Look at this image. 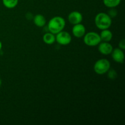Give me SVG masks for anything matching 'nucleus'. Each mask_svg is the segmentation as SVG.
<instances>
[{
	"instance_id": "obj_1",
	"label": "nucleus",
	"mask_w": 125,
	"mask_h": 125,
	"mask_svg": "<svg viewBox=\"0 0 125 125\" xmlns=\"http://www.w3.org/2000/svg\"><path fill=\"white\" fill-rule=\"evenodd\" d=\"M65 26V20L60 16L54 17L50 20L48 23V30L53 34H57L63 30Z\"/></svg>"
},
{
	"instance_id": "obj_2",
	"label": "nucleus",
	"mask_w": 125,
	"mask_h": 125,
	"mask_svg": "<svg viewBox=\"0 0 125 125\" xmlns=\"http://www.w3.org/2000/svg\"><path fill=\"white\" fill-rule=\"evenodd\" d=\"M95 23L99 29H109L112 25V18L107 13L101 12L95 17Z\"/></svg>"
},
{
	"instance_id": "obj_3",
	"label": "nucleus",
	"mask_w": 125,
	"mask_h": 125,
	"mask_svg": "<svg viewBox=\"0 0 125 125\" xmlns=\"http://www.w3.org/2000/svg\"><path fill=\"white\" fill-rule=\"evenodd\" d=\"M111 68V63L106 59H101L95 62L94 67V72L98 74H104Z\"/></svg>"
},
{
	"instance_id": "obj_4",
	"label": "nucleus",
	"mask_w": 125,
	"mask_h": 125,
	"mask_svg": "<svg viewBox=\"0 0 125 125\" xmlns=\"http://www.w3.org/2000/svg\"><path fill=\"white\" fill-rule=\"evenodd\" d=\"M84 42L87 46H96L101 42L100 34L95 32H89L84 35Z\"/></svg>"
},
{
	"instance_id": "obj_5",
	"label": "nucleus",
	"mask_w": 125,
	"mask_h": 125,
	"mask_svg": "<svg viewBox=\"0 0 125 125\" xmlns=\"http://www.w3.org/2000/svg\"><path fill=\"white\" fill-rule=\"evenodd\" d=\"M56 35V41L59 45L65 46L69 45L72 42V36L68 32L62 31Z\"/></svg>"
},
{
	"instance_id": "obj_6",
	"label": "nucleus",
	"mask_w": 125,
	"mask_h": 125,
	"mask_svg": "<svg viewBox=\"0 0 125 125\" xmlns=\"http://www.w3.org/2000/svg\"><path fill=\"white\" fill-rule=\"evenodd\" d=\"M83 15L78 11H73L70 12L68 16V21L70 24L73 25L81 23L83 21Z\"/></svg>"
},
{
	"instance_id": "obj_7",
	"label": "nucleus",
	"mask_w": 125,
	"mask_h": 125,
	"mask_svg": "<svg viewBox=\"0 0 125 125\" xmlns=\"http://www.w3.org/2000/svg\"><path fill=\"white\" fill-rule=\"evenodd\" d=\"M86 33V29L84 24L81 23L74 24L72 28V34L75 37L81 38L84 37Z\"/></svg>"
},
{
	"instance_id": "obj_8",
	"label": "nucleus",
	"mask_w": 125,
	"mask_h": 125,
	"mask_svg": "<svg viewBox=\"0 0 125 125\" xmlns=\"http://www.w3.org/2000/svg\"><path fill=\"white\" fill-rule=\"evenodd\" d=\"M113 50V46L110 43L107 42H103L98 44V51L103 55L111 54Z\"/></svg>"
},
{
	"instance_id": "obj_9",
	"label": "nucleus",
	"mask_w": 125,
	"mask_h": 125,
	"mask_svg": "<svg viewBox=\"0 0 125 125\" xmlns=\"http://www.w3.org/2000/svg\"><path fill=\"white\" fill-rule=\"evenodd\" d=\"M111 54H112V59L115 62L119 63H123L125 59V54L123 50H122V49L119 48H115L114 50L113 49Z\"/></svg>"
},
{
	"instance_id": "obj_10",
	"label": "nucleus",
	"mask_w": 125,
	"mask_h": 125,
	"mask_svg": "<svg viewBox=\"0 0 125 125\" xmlns=\"http://www.w3.org/2000/svg\"><path fill=\"white\" fill-rule=\"evenodd\" d=\"M100 38H101V42H109L111 41L113 37V34L112 32L109 29H103L102 31L101 32L100 34Z\"/></svg>"
},
{
	"instance_id": "obj_11",
	"label": "nucleus",
	"mask_w": 125,
	"mask_h": 125,
	"mask_svg": "<svg viewBox=\"0 0 125 125\" xmlns=\"http://www.w3.org/2000/svg\"><path fill=\"white\" fill-rule=\"evenodd\" d=\"M33 21L35 26L39 28L43 27L46 24V20L45 17L41 14H37L33 17Z\"/></svg>"
},
{
	"instance_id": "obj_12",
	"label": "nucleus",
	"mask_w": 125,
	"mask_h": 125,
	"mask_svg": "<svg viewBox=\"0 0 125 125\" xmlns=\"http://www.w3.org/2000/svg\"><path fill=\"white\" fill-rule=\"evenodd\" d=\"M44 43L47 45H52L56 42V36L51 32H46L43 36Z\"/></svg>"
},
{
	"instance_id": "obj_13",
	"label": "nucleus",
	"mask_w": 125,
	"mask_h": 125,
	"mask_svg": "<svg viewBox=\"0 0 125 125\" xmlns=\"http://www.w3.org/2000/svg\"><path fill=\"white\" fill-rule=\"evenodd\" d=\"M122 0H103L104 5L109 8H115L120 4Z\"/></svg>"
},
{
	"instance_id": "obj_14",
	"label": "nucleus",
	"mask_w": 125,
	"mask_h": 125,
	"mask_svg": "<svg viewBox=\"0 0 125 125\" xmlns=\"http://www.w3.org/2000/svg\"><path fill=\"white\" fill-rule=\"evenodd\" d=\"M18 0H2V4L8 9L15 8L18 5Z\"/></svg>"
},
{
	"instance_id": "obj_15",
	"label": "nucleus",
	"mask_w": 125,
	"mask_h": 125,
	"mask_svg": "<svg viewBox=\"0 0 125 125\" xmlns=\"http://www.w3.org/2000/svg\"><path fill=\"white\" fill-rule=\"evenodd\" d=\"M107 73L108 78H109V79H114L117 77V73L115 70L111 69V68H110Z\"/></svg>"
},
{
	"instance_id": "obj_16",
	"label": "nucleus",
	"mask_w": 125,
	"mask_h": 125,
	"mask_svg": "<svg viewBox=\"0 0 125 125\" xmlns=\"http://www.w3.org/2000/svg\"><path fill=\"white\" fill-rule=\"evenodd\" d=\"M111 9L109 10L108 13L107 14L111 17V18H114V17H116L117 15V10L114 8H110Z\"/></svg>"
},
{
	"instance_id": "obj_17",
	"label": "nucleus",
	"mask_w": 125,
	"mask_h": 125,
	"mask_svg": "<svg viewBox=\"0 0 125 125\" xmlns=\"http://www.w3.org/2000/svg\"><path fill=\"white\" fill-rule=\"evenodd\" d=\"M118 47L119 48L122 49V50H124L125 49V40L124 39H122V40H120L118 43Z\"/></svg>"
},
{
	"instance_id": "obj_18",
	"label": "nucleus",
	"mask_w": 125,
	"mask_h": 125,
	"mask_svg": "<svg viewBox=\"0 0 125 125\" xmlns=\"http://www.w3.org/2000/svg\"><path fill=\"white\" fill-rule=\"evenodd\" d=\"M2 42H1L0 41V51H1V49H2Z\"/></svg>"
},
{
	"instance_id": "obj_19",
	"label": "nucleus",
	"mask_w": 125,
	"mask_h": 125,
	"mask_svg": "<svg viewBox=\"0 0 125 125\" xmlns=\"http://www.w3.org/2000/svg\"><path fill=\"white\" fill-rule=\"evenodd\" d=\"M1 84H2V81H1V79H0V87H1Z\"/></svg>"
}]
</instances>
